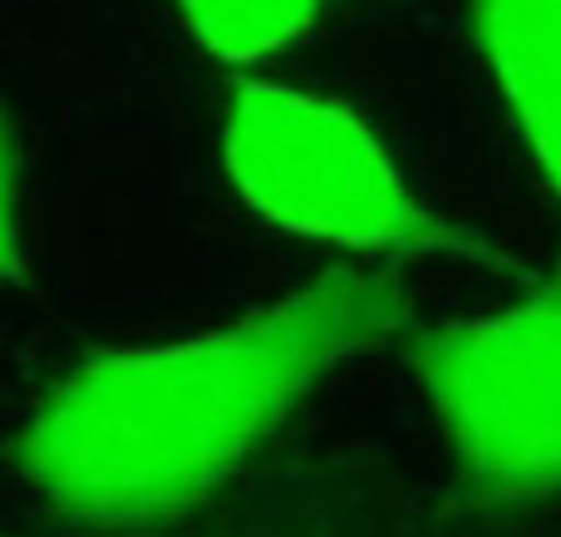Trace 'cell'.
I'll use <instances>...</instances> for the list:
<instances>
[{"label":"cell","mask_w":561,"mask_h":537,"mask_svg":"<svg viewBox=\"0 0 561 537\" xmlns=\"http://www.w3.org/2000/svg\"><path fill=\"white\" fill-rule=\"evenodd\" d=\"M473 39L537 173L561 193V0H473Z\"/></svg>","instance_id":"obj_4"},{"label":"cell","mask_w":561,"mask_h":537,"mask_svg":"<svg viewBox=\"0 0 561 537\" xmlns=\"http://www.w3.org/2000/svg\"><path fill=\"white\" fill-rule=\"evenodd\" d=\"M222 168L262 222L359 256L513 276V256L414 193L379 134L325 94L247 84L222 118Z\"/></svg>","instance_id":"obj_2"},{"label":"cell","mask_w":561,"mask_h":537,"mask_svg":"<svg viewBox=\"0 0 561 537\" xmlns=\"http://www.w3.org/2000/svg\"><path fill=\"white\" fill-rule=\"evenodd\" d=\"M409 325L389 272L330 266L237 321L89 355L30 410L20 473L75 528H163L217 499L316 385Z\"/></svg>","instance_id":"obj_1"},{"label":"cell","mask_w":561,"mask_h":537,"mask_svg":"<svg viewBox=\"0 0 561 537\" xmlns=\"http://www.w3.org/2000/svg\"><path fill=\"white\" fill-rule=\"evenodd\" d=\"M178 15L207 55L227 65H256L316 25L320 0H178Z\"/></svg>","instance_id":"obj_5"},{"label":"cell","mask_w":561,"mask_h":537,"mask_svg":"<svg viewBox=\"0 0 561 537\" xmlns=\"http://www.w3.org/2000/svg\"><path fill=\"white\" fill-rule=\"evenodd\" d=\"M237 537H399V523H389L365 493H306L280 503L276 513H262Z\"/></svg>","instance_id":"obj_6"},{"label":"cell","mask_w":561,"mask_h":537,"mask_svg":"<svg viewBox=\"0 0 561 537\" xmlns=\"http://www.w3.org/2000/svg\"><path fill=\"white\" fill-rule=\"evenodd\" d=\"M409 370L478 499L561 493V282L513 306L409 325Z\"/></svg>","instance_id":"obj_3"},{"label":"cell","mask_w":561,"mask_h":537,"mask_svg":"<svg viewBox=\"0 0 561 537\" xmlns=\"http://www.w3.org/2000/svg\"><path fill=\"white\" fill-rule=\"evenodd\" d=\"M20 266V193H15V153L10 128L0 118V282H10Z\"/></svg>","instance_id":"obj_7"}]
</instances>
